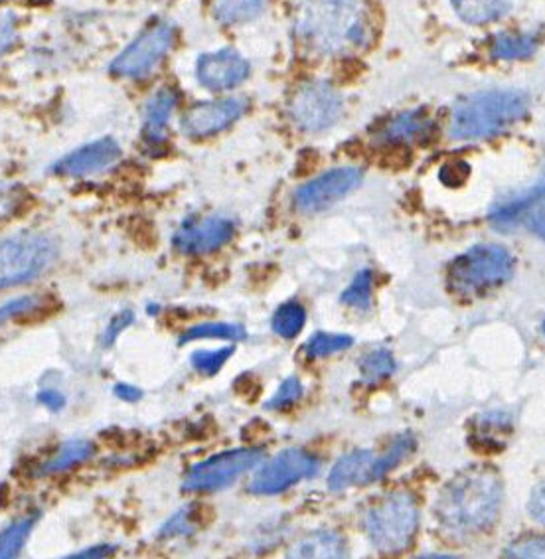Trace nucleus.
<instances>
[{"mask_svg":"<svg viewBox=\"0 0 545 559\" xmlns=\"http://www.w3.org/2000/svg\"><path fill=\"white\" fill-rule=\"evenodd\" d=\"M175 40V26L161 21L137 38V40L115 58L111 72L121 78H143L165 58Z\"/></svg>","mask_w":545,"mask_h":559,"instance_id":"10","label":"nucleus"},{"mask_svg":"<svg viewBox=\"0 0 545 559\" xmlns=\"http://www.w3.org/2000/svg\"><path fill=\"white\" fill-rule=\"evenodd\" d=\"M319 473L317 456L309 455L303 449H285L275 459L263 465L258 475L249 485V492L253 495H281L287 488L300 483L303 478L315 477Z\"/></svg>","mask_w":545,"mask_h":559,"instance_id":"9","label":"nucleus"},{"mask_svg":"<svg viewBox=\"0 0 545 559\" xmlns=\"http://www.w3.org/2000/svg\"><path fill=\"white\" fill-rule=\"evenodd\" d=\"M58 258V246L50 236L21 231L2 239L0 246V287H14L40 277Z\"/></svg>","mask_w":545,"mask_h":559,"instance_id":"6","label":"nucleus"},{"mask_svg":"<svg viewBox=\"0 0 545 559\" xmlns=\"http://www.w3.org/2000/svg\"><path fill=\"white\" fill-rule=\"evenodd\" d=\"M38 402L44 407H48L52 414H58V412H62L63 407H66V397L60 392H56V390H44V392H40L38 394Z\"/></svg>","mask_w":545,"mask_h":559,"instance_id":"41","label":"nucleus"},{"mask_svg":"<svg viewBox=\"0 0 545 559\" xmlns=\"http://www.w3.org/2000/svg\"><path fill=\"white\" fill-rule=\"evenodd\" d=\"M247 332L244 326L239 324H226V322H206V324H196L192 329L180 336L178 344H188V342L204 341V338H212V341H244Z\"/></svg>","mask_w":545,"mask_h":559,"instance_id":"26","label":"nucleus"},{"mask_svg":"<svg viewBox=\"0 0 545 559\" xmlns=\"http://www.w3.org/2000/svg\"><path fill=\"white\" fill-rule=\"evenodd\" d=\"M469 173H471V166L466 165L464 160H451V163L442 165L439 178L445 187L459 188L469 180Z\"/></svg>","mask_w":545,"mask_h":559,"instance_id":"36","label":"nucleus"},{"mask_svg":"<svg viewBox=\"0 0 545 559\" xmlns=\"http://www.w3.org/2000/svg\"><path fill=\"white\" fill-rule=\"evenodd\" d=\"M340 302L348 305V307H356V309H370L371 305V271L362 270L354 281L351 283V287H346V290L340 295Z\"/></svg>","mask_w":545,"mask_h":559,"instance_id":"31","label":"nucleus"},{"mask_svg":"<svg viewBox=\"0 0 545 559\" xmlns=\"http://www.w3.org/2000/svg\"><path fill=\"white\" fill-rule=\"evenodd\" d=\"M293 123L307 133L327 131L342 115V97L327 82L305 83L288 105Z\"/></svg>","mask_w":545,"mask_h":559,"instance_id":"8","label":"nucleus"},{"mask_svg":"<svg viewBox=\"0 0 545 559\" xmlns=\"http://www.w3.org/2000/svg\"><path fill=\"white\" fill-rule=\"evenodd\" d=\"M133 322V311H121L119 314H115L114 319H111V322H109V326H107V329L104 331V334H102V346H105V348L114 346L115 341H117V336H119V334H121L125 329H129Z\"/></svg>","mask_w":545,"mask_h":559,"instance_id":"38","label":"nucleus"},{"mask_svg":"<svg viewBox=\"0 0 545 559\" xmlns=\"http://www.w3.org/2000/svg\"><path fill=\"white\" fill-rule=\"evenodd\" d=\"M305 322H307L305 307L297 300H287L273 312L271 329L281 338H295L305 329Z\"/></svg>","mask_w":545,"mask_h":559,"instance_id":"23","label":"nucleus"},{"mask_svg":"<svg viewBox=\"0 0 545 559\" xmlns=\"http://www.w3.org/2000/svg\"><path fill=\"white\" fill-rule=\"evenodd\" d=\"M362 180H364L362 168L356 166L334 168L303 185L295 192V206L299 207L303 214H319L334 206L342 198L348 197L352 190L360 187Z\"/></svg>","mask_w":545,"mask_h":559,"instance_id":"11","label":"nucleus"},{"mask_svg":"<svg viewBox=\"0 0 545 559\" xmlns=\"http://www.w3.org/2000/svg\"><path fill=\"white\" fill-rule=\"evenodd\" d=\"M115 548L114 546H93V548L83 549V551H78V554H73V556H68V558L73 559H97V558H109V556H114Z\"/></svg>","mask_w":545,"mask_h":559,"instance_id":"43","label":"nucleus"},{"mask_svg":"<svg viewBox=\"0 0 545 559\" xmlns=\"http://www.w3.org/2000/svg\"><path fill=\"white\" fill-rule=\"evenodd\" d=\"M36 520H38V516L22 519L19 522H14L11 528L4 530V534L0 538V558L12 559L21 554V549L24 548V542H26L28 534L34 528Z\"/></svg>","mask_w":545,"mask_h":559,"instance_id":"30","label":"nucleus"},{"mask_svg":"<svg viewBox=\"0 0 545 559\" xmlns=\"http://www.w3.org/2000/svg\"><path fill=\"white\" fill-rule=\"evenodd\" d=\"M305 394L303 383H300L297 376H288L285 382L281 383L277 394L273 395L269 402H265L268 409H277V412H285L288 407L299 402L300 397Z\"/></svg>","mask_w":545,"mask_h":559,"instance_id":"33","label":"nucleus"},{"mask_svg":"<svg viewBox=\"0 0 545 559\" xmlns=\"http://www.w3.org/2000/svg\"><path fill=\"white\" fill-rule=\"evenodd\" d=\"M192 507L178 510L175 516L166 520L158 530V538H180V536H192L194 534V522H192Z\"/></svg>","mask_w":545,"mask_h":559,"instance_id":"34","label":"nucleus"},{"mask_svg":"<svg viewBox=\"0 0 545 559\" xmlns=\"http://www.w3.org/2000/svg\"><path fill=\"white\" fill-rule=\"evenodd\" d=\"M542 200H545V173L544 177L540 178L530 190L493 207L490 222H493L494 228L500 229V231L518 228L522 224L525 212Z\"/></svg>","mask_w":545,"mask_h":559,"instance_id":"17","label":"nucleus"},{"mask_svg":"<svg viewBox=\"0 0 545 559\" xmlns=\"http://www.w3.org/2000/svg\"><path fill=\"white\" fill-rule=\"evenodd\" d=\"M114 394L119 397V400H123V402H129V404H134V402H139L141 397H143V392L139 390V388H134L131 383H117L114 388Z\"/></svg>","mask_w":545,"mask_h":559,"instance_id":"42","label":"nucleus"},{"mask_svg":"<svg viewBox=\"0 0 545 559\" xmlns=\"http://www.w3.org/2000/svg\"><path fill=\"white\" fill-rule=\"evenodd\" d=\"M176 94L173 90H161L158 94L146 104L144 109L143 133L146 141L151 143H163L165 141V129L175 109Z\"/></svg>","mask_w":545,"mask_h":559,"instance_id":"19","label":"nucleus"},{"mask_svg":"<svg viewBox=\"0 0 545 559\" xmlns=\"http://www.w3.org/2000/svg\"><path fill=\"white\" fill-rule=\"evenodd\" d=\"M249 73V63L232 48L216 53H204L196 62V75L212 92L232 90L244 82Z\"/></svg>","mask_w":545,"mask_h":559,"instance_id":"15","label":"nucleus"},{"mask_svg":"<svg viewBox=\"0 0 545 559\" xmlns=\"http://www.w3.org/2000/svg\"><path fill=\"white\" fill-rule=\"evenodd\" d=\"M398 364L390 350H374V353L366 354L360 360V372L364 382L376 383L390 378L391 373L395 372Z\"/></svg>","mask_w":545,"mask_h":559,"instance_id":"29","label":"nucleus"},{"mask_svg":"<svg viewBox=\"0 0 545 559\" xmlns=\"http://www.w3.org/2000/svg\"><path fill=\"white\" fill-rule=\"evenodd\" d=\"M234 346H226V348H220V350H198V353L190 356V362L194 366L196 372L204 373V376H216L224 364L234 356Z\"/></svg>","mask_w":545,"mask_h":559,"instance_id":"32","label":"nucleus"},{"mask_svg":"<svg viewBox=\"0 0 545 559\" xmlns=\"http://www.w3.org/2000/svg\"><path fill=\"white\" fill-rule=\"evenodd\" d=\"M502 504V480L488 466H471L441 488L433 514L454 536H473L493 526Z\"/></svg>","mask_w":545,"mask_h":559,"instance_id":"1","label":"nucleus"},{"mask_svg":"<svg viewBox=\"0 0 545 559\" xmlns=\"http://www.w3.org/2000/svg\"><path fill=\"white\" fill-rule=\"evenodd\" d=\"M295 32L322 56L358 52L371 40L370 12L364 0H307L297 12Z\"/></svg>","mask_w":545,"mask_h":559,"instance_id":"2","label":"nucleus"},{"mask_svg":"<svg viewBox=\"0 0 545 559\" xmlns=\"http://www.w3.org/2000/svg\"><path fill=\"white\" fill-rule=\"evenodd\" d=\"M454 12L471 24H488L505 12L502 0H451Z\"/></svg>","mask_w":545,"mask_h":559,"instance_id":"25","label":"nucleus"},{"mask_svg":"<svg viewBox=\"0 0 545 559\" xmlns=\"http://www.w3.org/2000/svg\"><path fill=\"white\" fill-rule=\"evenodd\" d=\"M12 16L7 14L4 21H2V50H7L11 46L12 38Z\"/></svg>","mask_w":545,"mask_h":559,"instance_id":"44","label":"nucleus"},{"mask_svg":"<svg viewBox=\"0 0 545 559\" xmlns=\"http://www.w3.org/2000/svg\"><path fill=\"white\" fill-rule=\"evenodd\" d=\"M544 334H545V321H544Z\"/></svg>","mask_w":545,"mask_h":559,"instance_id":"45","label":"nucleus"},{"mask_svg":"<svg viewBox=\"0 0 545 559\" xmlns=\"http://www.w3.org/2000/svg\"><path fill=\"white\" fill-rule=\"evenodd\" d=\"M288 558H346V544L334 532H315L299 539L288 551Z\"/></svg>","mask_w":545,"mask_h":559,"instance_id":"20","label":"nucleus"},{"mask_svg":"<svg viewBox=\"0 0 545 559\" xmlns=\"http://www.w3.org/2000/svg\"><path fill=\"white\" fill-rule=\"evenodd\" d=\"M376 459L371 451H354L351 455H344L336 465L332 466L329 475V488L334 492L346 490V488L368 485L374 473Z\"/></svg>","mask_w":545,"mask_h":559,"instance_id":"16","label":"nucleus"},{"mask_svg":"<svg viewBox=\"0 0 545 559\" xmlns=\"http://www.w3.org/2000/svg\"><path fill=\"white\" fill-rule=\"evenodd\" d=\"M528 95L518 90H486L464 95L453 105L451 136L481 141L514 129L528 115Z\"/></svg>","mask_w":545,"mask_h":559,"instance_id":"3","label":"nucleus"},{"mask_svg":"<svg viewBox=\"0 0 545 559\" xmlns=\"http://www.w3.org/2000/svg\"><path fill=\"white\" fill-rule=\"evenodd\" d=\"M93 455H95L93 443H87V441L66 443L58 455L52 456L50 461H46L38 468V475H58L63 471H70L73 466L82 465L85 461H90Z\"/></svg>","mask_w":545,"mask_h":559,"instance_id":"22","label":"nucleus"},{"mask_svg":"<svg viewBox=\"0 0 545 559\" xmlns=\"http://www.w3.org/2000/svg\"><path fill=\"white\" fill-rule=\"evenodd\" d=\"M506 558L537 559L545 558V538H522L510 544L505 551Z\"/></svg>","mask_w":545,"mask_h":559,"instance_id":"35","label":"nucleus"},{"mask_svg":"<svg viewBox=\"0 0 545 559\" xmlns=\"http://www.w3.org/2000/svg\"><path fill=\"white\" fill-rule=\"evenodd\" d=\"M413 449H415V439H413L412 433H403V436L398 437L391 443L390 451L380 459H376L371 480H380V478L386 477L390 471L402 463L403 459L412 455Z\"/></svg>","mask_w":545,"mask_h":559,"instance_id":"28","label":"nucleus"},{"mask_svg":"<svg viewBox=\"0 0 545 559\" xmlns=\"http://www.w3.org/2000/svg\"><path fill=\"white\" fill-rule=\"evenodd\" d=\"M246 111V102L227 97L217 102L194 105L186 111L180 127L188 136H210L224 131L226 127L236 123L237 119Z\"/></svg>","mask_w":545,"mask_h":559,"instance_id":"13","label":"nucleus"},{"mask_svg":"<svg viewBox=\"0 0 545 559\" xmlns=\"http://www.w3.org/2000/svg\"><path fill=\"white\" fill-rule=\"evenodd\" d=\"M514 267L512 253L502 246H474L449 265V289L463 297H476L512 280Z\"/></svg>","mask_w":545,"mask_h":559,"instance_id":"4","label":"nucleus"},{"mask_svg":"<svg viewBox=\"0 0 545 559\" xmlns=\"http://www.w3.org/2000/svg\"><path fill=\"white\" fill-rule=\"evenodd\" d=\"M234 236V222L222 216L186 219L173 236V246L178 253L204 255L217 251Z\"/></svg>","mask_w":545,"mask_h":559,"instance_id":"12","label":"nucleus"},{"mask_svg":"<svg viewBox=\"0 0 545 559\" xmlns=\"http://www.w3.org/2000/svg\"><path fill=\"white\" fill-rule=\"evenodd\" d=\"M537 50V38L534 34H514L502 32L493 40L490 52L498 60H524Z\"/></svg>","mask_w":545,"mask_h":559,"instance_id":"21","label":"nucleus"},{"mask_svg":"<svg viewBox=\"0 0 545 559\" xmlns=\"http://www.w3.org/2000/svg\"><path fill=\"white\" fill-rule=\"evenodd\" d=\"M528 512L535 522L545 526V480L532 490L530 500H528Z\"/></svg>","mask_w":545,"mask_h":559,"instance_id":"40","label":"nucleus"},{"mask_svg":"<svg viewBox=\"0 0 545 559\" xmlns=\"http://www.w3.org/2000/svg\"><path fill=\"white\" fill-rule=\"evenodd\" d=\"M42 305L40 297H21V299L9 300L2 305V311H0V319L2 322L7 319H14V317H24V314H31L32 311H36Z\"/></svg>","mask_w":545,"mask_h":559,"instance_id":"37","label":"nucleus"},{"mask_svg":"<svg viewBox=\"0 0 545 559\" xmlns=\"http://www.w3.org/2000/svg\"><path fill=\"white\" fill-rule=\"evenodd\" d=\"M522 224L532 229L537 238L545 239V200L530 207L522 218Z\"/></svg>","mask_w":545,"mask_h":559,"instance_id":"39","label":"nucleus"},{"mask_svg":"<svg viewBox=\"0 0 545 559\" xmlns=\"http://www.w3.org/2000/svg\"><path fill=\"white\" fill-rule=\"evenodd\" d=\"M433 121L425 111H407V114L393 117L390 123L380 131L381 143L390 145H407L413 141H422L431 133Z\"/></svg>","mask_w":545,"mask_h":559,"instance_id":"18","label":"nucleus"},{"mask_svg":"<svg viewBox=\"0 0 545 559\" xmlns=\"http://www.w3.org/2000/svg\"><path fill=\"white\" fill-rule=\"evenodd\" d=\"M265 451L258 447L234 449L220 455L210 456L206 461L192 466L182 483V490L188 492H216L234 485L237 478L261 465Z\"/></svg>","mask_w":545,"mask_h":559,"instance_id":"7","label":"nucleus"},{"mask_svg":"<svg viewBox=\"0 0 545 559\" xmlns=\"http://www.w3.org/2000/svg\"><path fill=\"white\" fill-rule=\"evenodd\" d=\"M354 346L351 334H332V332H315L305 344V354L309 358H324L330 354L344 353Z\"/></svg>","mask_w":545,"mask_h":559,"instance_id":"27","label":"nucleus"},{"mask_svg":"<svg viewBox=\"0 0 545 559\" xmlns=\"http://www.w3.org/2000/svg\"><path fill=\"white\" fill-rule=\"evenodd\" d=\"M119 158H121V146L111 136H105L63 156L58 163H54L50 173L58 177H87L114 166Z\"/></svg>","mask_w":545,"mask_h":559,"instance_id":"14","label":"nucleus"},{"mask_svg":"<svg viewBox=\"0 0 545 559\" xmlns=\"http://www.w3.org/2000/svg\"><path fill=\"white\" fill-rule=\"evenodd\" d=\"M268 0H216L214 16L224 24L251 21L263 12Z\"/></svg>","mask_w":545,"mask_h":559,"instance_id":"24","label":"nucleus"},{"mask_svg":"<svg viewBox=\"0 0 545 559\" xmlns=\"http://www.w3.org/2000/svg\"><path fill=\"white\" fill-rule=\"evenodd\" d=\"M419 528L415 498L398 490L378 500L366 514V532L371 546L381 554H402L410 549Z\"/></svg>","mask_w":545,"mask_h":559,"instance_id":"5","label":"nucleus"}]
</instances>
